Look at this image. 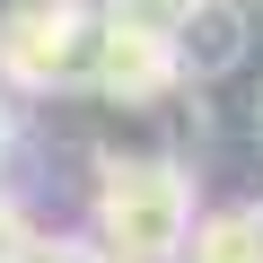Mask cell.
Here are the masks:
<instances>
[{
	"instance_id": "obj_1",
	"label": "cell",
	"mask_w": 263,
	"mask_h": 263,
	"mask_svg": "<svg viewBox=\"0 0 263 263\" xmlns=\"http://www.w3.org/2000/svg\"><path fill=\"white\" fill-rule=\"evenodd\" d=\"M97 254L105 263H184L193 246V167L167 149H105L88 184Z\"/></svg>"
},
{
	"instance_id": "obj_2",
	"label": "cell",
	"mask_w": 263,
	"mask_h": 263,
	"mask_svg": "<svg viewBox=\"0 0 263 263\" xmlns=\"http://www.w3.org/2000/svg\"><path fill=\"white\" fill-rule=\"evenodd\" d=\"M97 35H105L97 0H27V9L0 18V79L27 88V97L88 88L97 79Z\"/></svg>"
},
{
	"instance_id": "obj_3",
	"label": "cell",
	"mask_w": 263,
	"mask_h": 263,
	"mask_svg": "<svg viewBox=\"0 0 263 263\" xmlns=\"http://www.w3.org/2000/svg\"><path fill=\"white\" fill-rule=\"evenodd\" d=\"M97 97H114V105H158V97H176L184 88V62H176V35L158 27V18H141V9H105V35H97V79H88Z\"/></svg>"
},
{
	"instance_id": "obj_4",
	"label": "cell",
	"mask_w": 263,
	"mask_h": 263,
	"mask_svg": "<svg viewBox=\"0 0 263 263\" xmlns=\"http://www.w3.org/2000/svg\"><path fill=\"white\" fill-rule=\"evenodd\" d=\"M176 62H184V79H228V70L246 62V9H237V0L193 9V18L176 27Z\"/></svg>"
},
{
	"instance_id": "obj_5",
	"label": "cell",
	"mask_w": 263,
	"mask_h": 263,
	"mask_svg": "<svg viewBox=\"0 0 263 263\" xmlns=\"http://www.w3.org/2000/svg\"><path fill=\"white\" fill-rule=\"evenodd\" d=\"M184 263H263V202H228V211L193 219Z\"/></svg>"
},
{
	"instance_id": "obj_6",
	"label": "cell",
	"mask_w": 263,
	"mask_h": 263,
	"mask_svg": "<svg viewBox=\"0 0 263 263\" xmlns=\"http://www.w3.org/2000/svg\"><path fill=\"white\" fill-rule=\"evenodd\" d=\"M35 254V228H27V202L0 184V263H27Z\"/></svg>"
},
{
	"instance_id": "obj_7",
	"label": "cell",
	"mask_w": 263,
	"mask_h": 263,
	"mask_svg": "<svg viewBox=\"0 0 263 263\" xmlns=\"http://www.w3.org/2000/svg\"><path fill=\"white\" fill-rule=\"evenodd\" d=\"M27 263H105V254H97L88 237H35V254H27Z\"/></svg>"
},
{
	"instance_id": "obj_8",
	"label": "cell",
	"mask_w": 263,
	"mask_h": 263,
	"mask_svg": "<svg viewBox=\"0 0 263 263\" xmlns=\"http://www.w3.org/2000/svg\"><path fill=\"white\" fill-rule=\"evenodd\" d=\"M123 9H141V18H158V27L176 35V27L193 18V9H211V0H123Z\"/></svg>"
},
{
	"instance_id": "obj_9",
	"label": "cell",
	"mask_w": 263,
	"mask_h": 263,
	"mask_svg": "<svg viewBox=\"0 0 263 263\" xmlns=\"http://www.w3.org/2000/svg\"><path fill=\"white\" fill-rule=\"evenodd\" d=\"M9 149H18V105L0 97V167H9Z\"/></svg>"
},
{
	"instance_id": "obj_10",
	"label": "cell",
	"mask_w": 263,
	"mask_h": 263,
	"mask_svg": "<svg viewBox=\"0 0 263 263\" xmlns=\"http://www.w3.org/2000/svg\"><path fill=\"white\" fill-rule=\"evenodd\" d=\"M254 149H263V88H254Z\"/></svg>"
}]
</instances>
